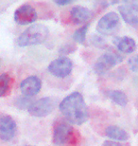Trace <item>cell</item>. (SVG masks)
<instances>
[{
    "label": "cell",
    "instance_id": "cell-20",
    "mask_svg": "<svg viewBox=\"0 0 138 146\" xmlns=\"http://www.w3.org/2000/svg\"><path fill=\"white\" fill-rule=\"evenodd\" d=\"M92 42L93 44L95 45L98 48H107V43L103 38L99 37V36H94L93 39H92Z\"/></svg>",
    "mask_w": 138,
    "mask_h": 146
},
{
    "label": "cell",
    "instance_id": "cell-13",
    "mask_svg": "<svg viewBox=\"0 0 138 146\" xmlns=\"http://www.w3.org/2000/svg\"><path fill=\"white\" fill-rule=\"evenodd\" d=\"M116 46L117 49L122 52V53H133L136 48V43L131 37L124 36V37H118L116 39Z\"/></svg>",
    "mask_w": 138,
    "mask_h": 146
},
{
    "label": "cell",
    "instance_id": "cell-17",
    "mask_svg": "<svg viewBox=\"0 0 138 146\" xmlns=\"http://www.w3.org/2000/svg\"><path fill=\"white\" fill-rule=\"evenodd\" d=\"M88 27H89V24L84 25L83 27H81L79 30H77L73 34V39H74L76 42L83 44L84 43L85 39H86V33H87V30Z\"/></svg>",
    "mask_w": 138,
    "mask_h": 146
},
{
    "label": "cell",
    "instance_id": "cell-19",
    "mask_svg": "<svg viewBox=\"0 0 138 146\" xmlns=\"http://www.w3.org/2000/svg\"><path fill=\"white\" fill-rule=\"evenodd\" d=\"M77 46L75 45H64L61 48V49L59 50L60 54H71L74 51H76Z\"/></svg>",
    "mask_w": 138,
    "mask_h": 146
},
{
    "label": "cell",
    "instance_id": "cell-5",
    "mask_svg": "<svg viewBox=\"0 0 138 146\" xmlns=\"http://www.w3.org/2000/svg\"><path fill=\"white\" fill-rule=\"evenodd\" d=\"M120 26V19L116 13H111L105 14L99 19L96 25V31L102 35H112L117 31Z\"/></svg>",
    "mask_w": 138,
    "mask_h": 146
},
{
    "label": "cell",
    "instance_id": "cell-18",
    "mask_svg": "<svg viewBox=\"0 0 138 146\" xmlns=\"http://www.w3.org/2000/svg\"><path fill=\"white\" fill-rule=\"evenodd\" d=\"M33 103V102H30L29 98L28 97H23V98H17L16 101V106L19 108H28L30 106V104Z\"/></svg>",
    "mask_w": 138,
    "mask_h": 146
},
{
    "label": "cell",
    "instance_id": "cell-16",
    "mask_svg": "<svg viewBox=\"0 0 138 146\" xmlns=\"http://www.w3.org/2000/svg\"><path fill=\"white\" fill-rule=\"evenodd\" d=\"M108 97L120 106H125L128 104L127 95L121 90H111L108 92Z\"/></svg>",
    "mask_w": 138,
    "mask_h": 146
},
{
    "label": "cell",
    "instance_id": "cell-2",
    "mask_svg": "<svg viewBox=\"0 0 138 146\" xmlns=\"http://www.w3.org/2000/svg\"><path fill=\"white\" fill-rule=\"evenodd\" d=\"M79 133L71 124L64 121L55 122L53 128V142L60 146H77Z\"/></svg>",
    "mask_w": 138,
    "mask_h": 146
},
{
    "label": "cell",
    "instance_id": "cell-3",
    "mask_svg": "<svg viewBox=\"0 0 138 146\" xmlns=\"http://www.w3.org/2000/svg\"><path fill=\"white\" fill-rule=\"evenodd\" d=\"M49 30L43 24H35L28 28L19 36L17 43L20 46H35L44 43L48 39Z\"/></svg>",
    "mask_w": 138,
    "mask_h": 146
},
{
    "label": "cell",
    "instance_id": "cell-23",
    "mask_svg": "<svg viewBox=\"0 0 138 146\" xmlns=\"http://www.w3.org/2000/svg\"><path fill=\"white\" fill-rule=\"evenodd\" d=\"M54 2L57 5H60V6H65V5L71 4L72 3L71 0H55Z\"/></svg>",
    "mask_w": 138,
    "mask_h": 146
},
{
    "label": "cell",
    "instance_id": "cell-10",
    "mask_svg": "<svg viewBox=\"0 0 138 146\" xmlns=\"http://www.w3.org/2000/svg\"><path fill=\"white\" fill-rule=\"evenodd\" d=\"M123 20L131 27L138 28V3L128 2L118 7Z\"/></svg>",
    "mask_w": 138,
    "mask_h": 146
},
{
    "label": "cell",
    "instance_id": "cell-14",
    "mask_svg": "<svg viewBox=\"0 0 138 146\" xmlns=\"http://www.w3.org/2000/svg\"><path fill=\"white\" fill-rule=\"evenodd\" d=\"M106 136L110 139H113L114 141H125L129 139V134L126 132L121 127L116 126V125H110L106 128Z\"/></svg>",
    "mask_w": 138,
    "mask_h": 146
},
{
    "label": "cell",
    "instance_id": "cell-1",
    "mask_svg": "<svg viewBox=\"0 0 138 146\" xmlns=\"http://www.w3.org/2000/svg\"><path fill=\"white\" fill-rule=\"evenodd\" d=\"M60 111L72 123L81 125L84 123L89 117V111L83 95L73 92L66 96L59 106Z\"/></svg>",
    "mask_w": 138,
    "mask_h": 146
},
{
    "label": "cell",
    "instance_id": "cell-21",
    "mask_svg": "<svg viewBox=\"0 0 138 146\" xmlns=\"http://www.w3.org/2000/svg\"><path fill=\"white\" fill-rule=\"evenodd\" d=\"M128 64L131 70L134 72H138V54L131 57V59L129 60Z\"/></svg>",
    "mask_w": 138,
    "mask_h": 146
},
{
    "label": "cell",
    "instance_id": "cell-22",
    "mask_svg": "<svg viewBox=\"0 0 138 146\" xmlns=\"http://www.w3.org/2000/svg\"><path fill=\"white\" fill-rule=\"evenodd\" d=\"M102 146H129L128 144H123L120 143V142H117L116 141H106L103 142Z\"/></svg>",
    "mask_w": 138,
    "mask_h": 146
},
{
    "label": "cell",
    "instance_id": "cell-4",
    "mask_svg": "<svg viewBox=\"0 0 138 146\" xmlns=\"http://www.w3.org/2000/svg\"><path fill=\"white\" fill-rule=\"evenodd\" d=\"M122 61V57L116 51L111 50L102 54L94 65V71L96 74H104Z\"/></svg>",
    "mask_w": 138,
    "mask_h": 146
},
{
    "label": "cell",
    "instance_id": "cell-24",
    "mask_svg": "<svg viewBox=\"0 0 138 146\" xmlns=\"http://www.w3.org/2000/svg\"><path fill=\"white\" fill-rule=\"evenodd\" d=\"M27 146H30V145H27Z\"/></svg>",
    "mask_w": 138,
    "mask_h": 146
},
{
    "label": "cell",
    "instance_id": "cell-7",
    "mask_svg": "<svg viewBox=\"0 0 138 146\" xmlns=\"http://www.w3.org/2000/svg\"><path fill=\"white\" fill-rule=\"evenodd\" d=\"M72 61L67 57H61L53 60L48 66V71L58 78H64L72 71Z\"/></svg>",
    "mask_w": 138,
    "mask_h": 146
},
{
    "label": "cell",
    "instance_id": "cell-6",
    "mask_svg": "<svg viewBox=\"0 0 138 146\" xmlns=\"http://www.w3.org/2000/svg\"><path fill=\"white\" fill-rule=\"evenodd\" d=\"M55 106L56 103L53 99L45 97L33 102L28 108V111L31 116L43 118V117H46L49 114H51Z\"/></svg>",
    "mask_w": 138,
    "mask_h": 146
},
{
    "label": "cell",
    "instance_id": "cell-15",
    "mask_svg": "<svg viewBox=\"0 0 138 146\" xmlns=\"http://www.w3.org/2000/svg\"><path fill=\"white\" fill-rule=\"evenodd\" d=\"M13 80L11 75L4 73L0 75V98L9 95L13 86Z\"/></svg>",
    "mask_w": 138,
    "mask_h": 146
},
{
    "label": "cell",
    "instance_id": "cell-8",
    "mask_svg": "<svg viewBox=\"0 0 138 146\" xmlns=\"http://www.w3.org/2000/svg\"><path fill=\"white\" fill-rule=\"evenodd\" d=\"M38 18V13L35 8L29 4H23L14 11V20L19 25H28L35 22Z\"/></svg>",
    "mask_w": 138,
    "mask_h": 146
},
{
    "label": "cell",
    "instance_id": "cell-12",
    "mask_svg": "<svg viewBox=\"0 0 138 146\" xmlns=\"http://www.w3.org/2000/svg\"><path fill=\"white\" fill-rule=\"evenodd\" d=\"M93 16V11L83 6H74L70 11V18L75 24L88 23Z\"/></svg>",
    "mask_w": 138,
    "mask_h": 146
},
{
    "label": "cell",
    "instance_id": "cell-11",
    "mask_svg": "<svg viewBox=\"0 0 138 146\" xmlns=\"http://www.w3.org/2000/svg\"><path fill=\"white\" fill-rule=\"evenodd\" d=\"M41 88H42V81L37 76H29L24 81H22L21 84H20L22 94L28 98L37 95Z\"/></svg>",
    "mask_w": 138,
    "mask_h": 146
},
{
    "label": "cell",
    "instance_id": "cell-9",
    "mask_svg": "<svg viewBox=\"0 0 138 146\" xmlns=\"http://www.w3.org/2000/svg\"><path fill=\"white\" fill-rule=\"evenodd\" d=\"M17 130L16 121L10 115L0 116V139L4 141H9L13 139Z\"/></svg>",
    "mask_w": 138,
    "mask_h": 146
}]
</instances>
